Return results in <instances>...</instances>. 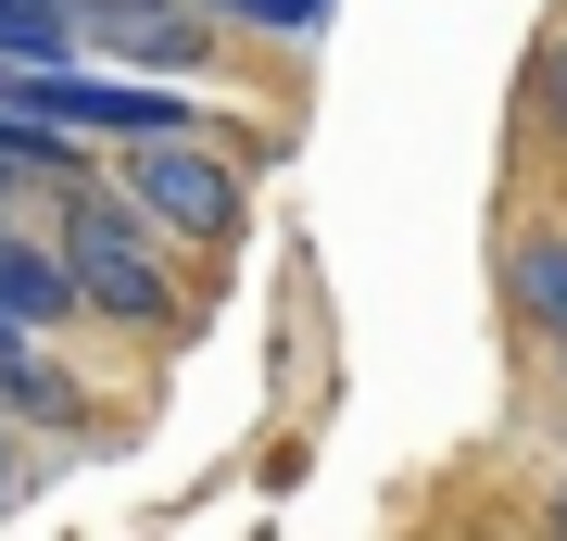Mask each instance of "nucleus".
Wrapping results in <instances>:
<instances>
[{
    "label": "nucleus",
    "mask_w": 567,
    "mask_h": 541,
    "mask_svg": "<svg viewBox=\"0 0 567 541\" xmlns=\"http://www.w3.org/2000/svg\"><path fill=\"white\" fill-rule=\"evenodd\" d=\"M51 240H63V264H76V290H89L102 327H152V341L177 327V227H152L140 201H126V177L114 189L102 177L63 189V227H51Z\"/></svg>",
    "instance_id": "f257e3e1"
},
{
    "label": "nucleus",
    "mask_w": 567,
    "mask_h": 541,
    "mask_svg": "<svg viewBox=\"0 0 567 541\" xmlns=\"http://www.w3.org/2000/svg\"><path fill=\"white\" fill-rule=\"evenodd\" d=\"M126 201H140L152 227H177L189 252H215V240H240V164H227L203 126H164V139H126Z\"/></svg>",
    "instance_id": "f03ea898"
},
{
    "label": "nucleus",
    "mask_w": 567,
    "mask_h": 541,
    "mask_svg": "<svg viewBox=\"0 0 567 541\" xmlns=\"http://www.w3.org/2000/svg\"><path fill=\"white\" fill-rule=\"evenodd\" d=\"M89 51L140 63V76H203V51H215V0H152V13H89Z\"/></svg>",
    "instance_id": "7ed1b4c3"
},
{
    "label": "nucleus",
    "mask_w": 567,
    "mask_h": 541,
    "mask_svg": "<svg viewBox=\"0 0 567 541\" xmlns=\"http://www.w3.org/2000/svg\"><path fill=\"white\" fill-rule=\"evenodd\" d=\"M89 315L76 264H63V240H25V227H0V327H63Z\"/></svg>",
    "instance_id": "20e7f679"
},
{
    "label": "nucleus",
    "mask_w": 567,
    "mask_h": 541,
    "mask_svg": "<svg viewBox=\"0 0 567 541\" xmlns=\"http://www.w3.org/2000/svg\"><path fill=\"white\" fill-rule=\"evenodd\" d=\"M25 189H89V139L25 114V101H0V201H25Z\"/></svg>",
    "instance_id": "39448f33"
},
{
    "label": "nucleus",
    "mask_w": 567,
    "mask_h": 541,
    "mask_svg": "<svg viewBox=\"0 0 567 541\" xmlns=\"http://www.w3.org/2000/svg\"><path fill=\"white\" fill-rule=\"evenodd\" d=\"M51 327H0V416H39V428H76L89 403H76V378L39 353Z\"/></svg>",
    "instance_id": "423d86ee"
},
{
    "label": "nucleus",
    "mask_w": 567,
    "mask_h": 541,
    "mask_svg": "<svg viewBox=\"0 0 567 541\" xmlns=\"http://www.w3.org/2000/svg\"><path fill=\"white\" fill-rule=\"evenodd\" d=\"M505 302H517V315H529V327H543V341L567 353V240H555V227H543V240H517Z\"/></svg>",
    "instance_id": "0eeeda50"
},
{
    "label": "nucleus",
    "mask_w": 567,
    "mask_h": 541,
    "mask_svg": "<svg viewBox=\"0 0 567 541\" xmlns=\"http://www.w3.org/2000/svg\"><path fill=\"white\" fill-rule=\"evenodd\" d=\"M215 25H252V39H316L328 0H215Z\"/></svg>",
    "instance_id": "6e6552de"
},
{
    "label": "nucleus",
    "mask_w": 567,
    "mask_h": 541,
    "mask_svg": "<svg viewBox=\"0 0 567 541\" xmlns=\"http://www.w3.org/2000/svg\"><path fill=\"white\" fill-rule=\"evenodd\" d=\"M529 114H543V126H555V139H567V39H555L543 63H529Z\"/></svg>",
    "instance_id": "1a4fd4ad"
},
{
    "label": "nucleus",
    "mask_w": 567,
    "mask_h": 541,
    "mask_svg": "<svg viewBox=\"0 0 567 541\" xmlns=\"http://www.w3.org/2000/svg\"><path fill=\"white\" fill-rule=\"evenodd\" d=\"M0 503H13V454H0Z\"/></svg>",
    "instance_id": "9d476101"
},
{
    "label": "nucleus",
    "mask_w": 567,
    "mask_h": 541,
    "mask_svg": "<svg viewBox=\"0 0 567 541\" xmlns=\"http://www.w3.org/2000/svg\"><path fill=\"white\" fill-rule=\"evenodd\" d=\"M555 529H567V491H555Z\"/></svg>",
    "instance_id": "9b49d317"
}]
</instances>
